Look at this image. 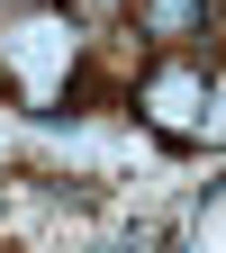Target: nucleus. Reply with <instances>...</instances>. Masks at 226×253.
<instances>
[{
    "label": "nucleus",
    "mask_w": 226,
    "mask_h": 253,
    "mask_svg": "<svg viewBox=\"0 0 226 253\" xmlns=\"http://www.w3.org/2000/svg\"><path fill=\"white\" fill-rule=\"evenodd\" d=\"M199 0H145V27H154V37H199Z\"/></svg>",
    "instance_id": "obj_1"
}]
</instances>
